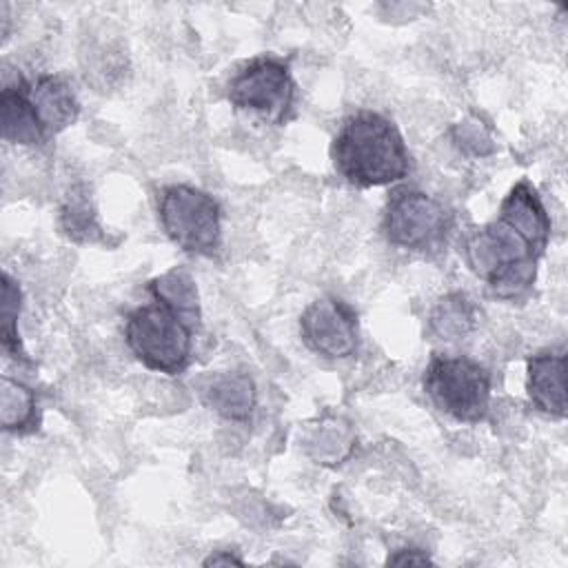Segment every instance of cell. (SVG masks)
<instances>
[{
  "label": "cell",
  "instance_id": "cell-16",
  "mask_svg": "<svg viewBox=\"0 0 568 568\" xmlns=\"http://www.w3.org/2000/svg\"><path fill=\"white\" fill-rule=\"evenodd\" d=\"M388 564H393V566H424V564H430V557L419 548H399L388 557Z\"/></svg>",
  "mask_w": 568,
  "mask_h": 568
},
{
  "label": "cell",
  "instance_id": "cell-17",
  "mask_svg": "<svg viewBox=\"0 0 568 568\" xmlns=\"http://www.w3.org/2000/svg\"><path fill=\"white\" fill-rule=\"evenodd\" d=\"M222 564H237V566H242L244 561H242V557H237L231 550H217V552H213L211 557L204 559V566H222Z\"/></svg>",
  "mask_w": 568,
  "mask_h": 568
},
{
  "label": "cell",
  "instance_id": "cell-4",
  "mask_svg": "<svg viewBox=\"0 0 568 568\" xmlns=\"http://www.w3.org/2000/svg\"><path fill=\"white\" fill-rule=\"evenodd\" d=\"M2 138L16 144H44L71 126L80 113L73 89L58 75L16 78L0 95Z\"/></svg>",
  "mask_w": 568,
  "mask_h": 568
},
{
  "label": "cell",
  "instance_id": "cell-7",
  "mask_svg": "<svg viewBox=\"0 0 568 568\" xmlns=\"http://www.w3.org/2000/svg\"><path fill=\"white\" fill-rule=\"evenodd\" d=\"M384 231L390 244L435 253L446 246L453 231V213L437 197L417 189H395L386 202Z\"/></svg>",
  "mask_w": 568,
  "mask_h": 568
},
{
  "label": "cell",
  "instance_id": "cell-12",
  "mask_svg": "<svg viewBox=\"0 0 568 568\" xmlns=\"http://www.w3.org/2000/svg\"><path fill=\"white\" fill-rule=\"evenodd\" d=\"M40 424L36 393L11 377H2V428L9 433H31Z\"/></svg>",
  "mask_w": 568,
  "mask_h": 568
},
{
  "label": "cell",
  "instance_id": "cell-13",
  "mask_svg": "<svg viewBox=\"0 0 568 568\" xmlns=\"http://www.w3.org/2000/svg\"><path fill=\"white\" fill-rule=\"evenodd\" d=\"M475 328V306L462 293L442 297L430 313V331L442 339H457Z\"/></svg>",
  "mask_w": 568,
  "mask_h": 568
},
{
  "label": "cell",
  "instance_id": "cell-14",
  "mask_svg": "<svg viewBox=\"0 0 568 568\" xmlns=\"http://www.w3.org/2000/svg\"><path fill=\"white\" fill-rule=\"evenodd\" d=\"M2 346L4 351L20 359V362H29L24 351L20 348V337H18V311H20V288L18 284L11 280L9 273L2 275Z\"/></svg>",
  "mask_w": 568,
  "mask_h": 568
},
{
  "label": "cell",
  "instance_id": "cell-15",
  "mask_svg": "<svg viewBox=\"0 0 568 568\" xmlns=\"http://www.w3.org/2000/svg\"><path fill=\"white\" fill-rule=\"evenodd\" d=\"M62 229L71 240L78 242H91L95 235H100V229L95 224L93 211L89 209V202L84 197H73L62 206L60 215Z\"/></svg>",
  "mask_w": 568,
  "mask_h": 568
},
{
  "label": "cell",
  "instance_id": "cell-1",
  "mask_svg": "<svg viewBox=\"0 0 568 568\" xmlns=\"http://www.w3.org/2000/svg\"><path fill=\"white\" fill-rule=\"evenodd\" d=\"M550 226L537 191L528 180H519L504 197L497 217L466 235V262L497 297L519 300L537 280Z\"/></svg>",
  "mask_w": 568,
  "mask_h": 568
},
{
  "label": "cell",
  "instance_id": "cell-3",
  "mask_svg": "<svg viewBox=\"0 0 568 568\" xmlns=\"http://www.w3.org/2000/svg\"><path fill=\"white\" fill-rule=\"evenodd\" d=\"M149 304L126 315L124 339L131 353L151 371L164 375L184 373L193 359V342L200 328V308L151 295Z\"/></svg>",
  "mask_w": 568,
  "mask_h": 568
},
{
  "label": "cell",
  "instance_id": "cell-10",
  "mask_svg": "<svg viewBox=\"0 0 568 568\" xmlns=\"http://www.w3.org/2000/svg\"><path fill=\"white\" fill-rule=\"evenodd\" d=\"M526 390L530 402L550 417L566 415V355L544 351L526 362Z\"/></svg>",
  "mask_w": 568,
  "mask_h": 568
},
{
  "label": "cell",
  "instance_id": "cell-8",
  "mask_svg": "<svg viewBox=\"0 0 568 568\" xmlns=\"http://www.w3.org/2000/svg\"><path fill=\"white\" fill-rule=\"evenodd\" d=\"M229 102L266 122L284 124L293 115L295 82L288 62L262 55L244 64L229 82Z\"/></svg>",
  "mask_w": 568,
  "mask_h": 568
},
{
  "label": "cell",
  "instance_id": "cell-2",
  "mask_svg": "<svg viewBox=\"0 0 568 568\" xmlns=\"http://www.w3.org/2000/svg\"><path fill=\"white\" fill-rule=\"evenodd\" d=\"M331 158L335 171L359 189L399 182L410 169L399 129L375 111H357L342 122Z\"/></svg>",
  "mask_w": 568,
  "mask_h": 568
},
{
  "label": "cell",
  "instance_id": "cell-6",
  "mask_svg": "<svg viewBox=\"0 0 568 568\" xmlns=\"http://www.w3.org/2000/svg\"><path fill=\"white\" fill-rule=\"evenodd\" d=\"M422 384L430 402L457 422L477 424L488 415L490 373L470 357L433 355Z\"/></svg>",
  "mask_w": 568,
  "mask_h": 568
},
{
  "label": "cell",
  "instance_id": "cell-9",
  "mask_svg": "<svg viewBox=\"0 0 568 568\" xmlns=\"http://www.w3.org/2000/svg\"><path fill=\"white\" fill-rule=\"evenodd\" d=\"M304 344L322 357L346 359L357 351V313L337 297L315 300L300 317Z\"/></svg>",
  "mask_w": 568,
  "mask_h": 568
},
{
  "label": "cell",
  "instance_id": "cell-11",
  "mask_svg": "<svg viewBox=\"0 0 568 568\" xmlns=\"http://www.w3.org/2000/svg\"><path fill=\"white\" fill-rule=\"evenodd\" d=\"M202 397L209 408L233 422H246L257 402L255 384L246 373L213 375L202 386Z\"/></svg>",
  "mask_w": 568,
  "mask_h": 568
},
{
  "label": "cell",
  "instance_id": "cell-5",
  "mask_svg": "<svg viewBox=\"0 0 568 568\" xmlns=\"http://www.w3.org/2000/svg\"><path fill=\"white\" fill-rule=\"evenodd\" d=\"M158 217L169 240L186 253L213 255L222 244V209L195 186H164L158 195Z\"/></svg>",
  "mask_w": 568,
  "mask_h": 568
}]
</instances>
